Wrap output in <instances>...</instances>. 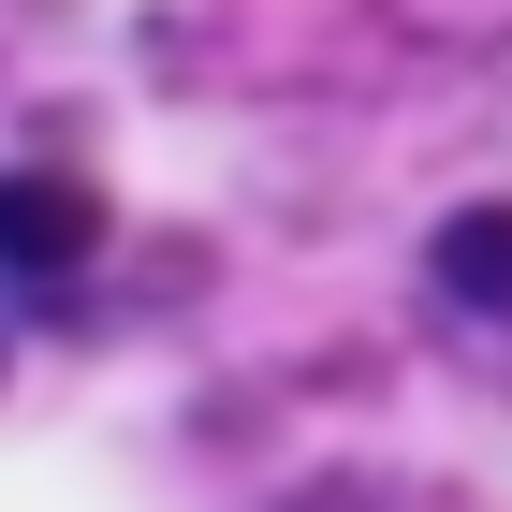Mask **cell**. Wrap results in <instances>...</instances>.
<instances>
[{
    "mask_svg": "<svg viewBox=\"0 0 512 512\" xmlns=\"http://www.w3.org/2000/svg\"><path fill=\"white\" fill-rule=\"evenodd\" d=\"M103 249V176L74 161H0V278L15 293H74Z\"/></svg>",
    "mask_w": 512,
    "mask_h": 512,
    "instance_id": "cell-1",
    "label": "cell"
},
{
    "mask_svg": "<svg viewBox=\"0 0 512 512\" xmlns=\"http://www.w3.org/2000/svg\"><path fill=\"white\" fill-rule=\"evenodd\" d=\"M425 264H439V293H454V308H498V322H512V205H454Z\"/></svg>",
    "mask_w": 512,
    "mask_h": 512,
    "instance_id": "cell-2",
    "label": "cell"
}]
</instances>
